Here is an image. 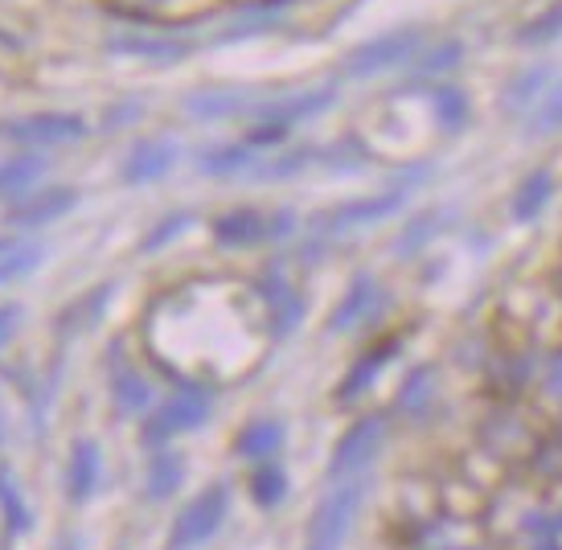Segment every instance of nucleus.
I'll list each match as a JSON object with an SVG mask.
<instances>
[{
    "label": "nucleus",
    "instance_id": "obj_11",
    "mask_svg": "<svg viewBox=\"0 0 562 550\" xmlns=\"http://www.w3.org/2000/svg\"><path fill=\"white\" fill-rule=\"evenodd\" d=\"M406 202V193H382V198H366V202H349V205H333L328 214L316 218V231H349V226H361V222H378L394 214L398 205Z\"/></svg>",
    "mask_w": 562,
    "mask_h": 550
},
{
    "label": "nucleus",
    "instance_id": "obj_31",
    "mask_svg": "<svg viewBox=\"0 0 562 550\" xmlns=\"http://www.w3.org/2000/svg\"><path fill=\"white\" fill-rule=\"evenodd\" d=\"M189 222H193V218H189V214H177V218H172V214H169V218L160 222V226H153V231H148V235H144L140 251H148V255H153V251H160V247H165V243H169V238H177V235H181V231H186Z\"/></svg>",
    "mask_w": 562,
    "mask_h": 550
},
{
    "label": "nucleus",
    "instance_id": "obj_4",
    "mask_svg": "<svg viewBox=\"0 0 562 550\" xmlns=\"http://www.w3.org/2000/svg\"><path fill=\"white\" fill-rule=\"evenodd\" d=\"M226 509H231V489L226 485L202 489V493L177 514V521H172V530H169L172 547H198L205 538H214L218 526L226 521Z\"/></svg>",
    "mask_w": 562,
    "mask_h": 550
},
{
    "label": "nucleus",
    "instance_id": "obj_38",
    "mask_svg": "<svg viewBox=\"0 0 562 550\" xmlns=\"http://www.w3.org/2000/svg\"><path fill=\"white\" fill-rule=\"evenodd\" d=\"M0 436H4V424H0Z\"/></svg>",
    "mask_w": 562,
    "mask_h": 550
},
{
    "label": "nucleus",
    "instance_id": "obj_32",
    "mask_svg": "<svg viewBox=\"0 0 562 550\" xmlns=\"http://www.w3.org/2000/svg\"><path fill=\"white\" fill-rule=\"evenodd\" d=\"M456 63H460V46H456V42H448V46L439 49V54H436V49H431V54L423 58L419 75H423V79H427V75H436V79H439V75H443L448 66H456Z\"/></svg>",
    "mask_w": 562,
    "mask_h": 550
},
{
    "label": "nucleus",
    "instance_id": "obj_37",
    "mask_svg": "<svg viewBox=\"0 0 562 550\" xmlns=\"http://www.w3.org/2000/svg\"><path fill=\"white\" fill-rule=\"evenodd\" d=\"M313 550H337V547H313Z\"/></svg>",
    "mask_w": 562,
    "mask_h": 550
},
{
    "label": "nucleus",
    "instance_id": "obj_29",
    "mask_svg": "<svg viewBox=\"0 0 562 550\" xmlns=\"http://www.w3.org/2000/svg\"><path fill=\"white\" fill-rule=\"evenodd\" d=\"M0 505H4V518H9V530H25L30 526V514H25V502L16 493L13 476L0 469Z\"/></svg>",
    "mask_w": 562,
    "mask_h": 550
},
{
    "label": "nucleus",
    "instance_id": "obj_25",
    "mask_svg": "<svg viewBox=\"0 0 562 550\" xmlns=\"http://www.w3.org/2000/svg\"><path fill=\"white\" fill-rule=\"evenodd\" d=\"M398 407L406 415H423V411L436 407V374L431 370H415V374L403 382V391H398Z\"/></svg>",
    "mask_w": 562,
    "mask_h": 550
},
{
    "label": "nucleus",
    "instance_id": "obj_27",
    "mask_svg": "<svg viewBox=\"0 0 562 550\" xmlns=\"http://www.w3.org/2000/svg\"><path fill=\"white\" fill-rule=\"evenodd\" d=\"M391 353H394V346H378V349H374V358H361V362L353 366V374H349V378L341 382V391H337V394H341V399H353V394H358L361 386H366V382H374L378 370H382V362H386Z\"/></svg>",
    "mask_w": 562,
    "mask_h": 550
},
{
    "label": "nucleus",
    "instance_id": "obj_16",
    "mask_svg": "<svg viewBox=\"0 0 562 550\" xmlns=\"http://www.w3.org/2000/svg\"><path fill=\"white\" fill-rule=\"evenodd\" d=\"M198 120H222V115H250L255 111V94L235 91V87H222V91H198L189 94L186 103Z\"/></svg>",
    "mask_w": 562,
    "mask_h": 550
},
{
    "label": "nucleus",
    "instance_id": "obj_33",
    "mask_svg": "<svg viewBox=\"0 0 562 550\" xmlns=\"http://www.w3.org/2000/svg\"><path fill=\"white\" fill-rule=\"evenodd\" d=\"M542 87H547V70H538V75H521V82L509 91V99H514V103H526V99H530V94H538Z\"/></svg>",
    "mask_w": 562,
    "mask_h": 550
},
{
    "label": "nucleus",
    "instance_id": "obj_36",
    "mask_svg": "<svg viewBox=\"0 0 562 550\" xmlns=\"http://www.w3.org/2000/svg\"><path fill=\"white\" fill-rule=\"evenodd\" d=\"M4 251H13V243H4V238H0V255Z\"/></svg>",
    "mask_w": 562,
    "mask_h": 550
},
{
    "label": "nucleus",
    "instance_id": "obj_1",
    "mask_svg": "<svg viewBox=\"0 0 562 550\" xmlns=\"http://www.w3.org/2000/svg\"><path fill=\"white\" fill-rule=\"evenodd\" d=\"M296 218L288 210H259V205H243V210H226L214 218V238L222 247H263V243H280L292 235Z\"/></svg>",
    "mask_w": 562,
    "mask_h": 550
},
{
    "label": "nucleus",
    "instance_id": "obj_18",
    "mask_svg": "<svg viewBox=\"0 0 562 550\" xmlns=\"http://www.w3.org/2000/svg\"><path fill=\"white\" fill-rule=\"evenodd\" d=\"M280 444H283L280 419H255V424H247L243 431H238L235 452L243 460H263V457H271Z\"/></svg>",
    "mask_w": 562,
    "mask_h": 550
},
{
    "label": "nucleus",
    "instance_id": "obj_12",
    "mask_svg": "<svg viewBox=\"0 0 562 550\" xmlns=\"http://www.w3.org/2000/svg\"><path fill=\"white\" fill-rule=\"evenodd\" d=\"M378 300H382V288H378L374 276H358V280L345 288V296H341V304H337V313L328 316V333L358 329L361 321L374 313Z\"/></svg>",
    "mask_w": 562,
    "mask_h": 550
},
{
    "label": "nucleus",
    "instance_id": "obj_13",
    "mask_svg": "<svg viewBox=\"0 0 562 550\" xmlns=\"http://www.w3.org/2000/svg\"><path fill=\"white\" fill-rule=\"evenodd\" d=\"M177 160V148L169 141H144L136 144L124 160V181L127 186H144V181H160V177L172 169Z\"/></svg>",
    "mask_w": 562,
    "mask_h": 550
},
{
    "label": "nucleus",
    "instance_id": "obj_8",
    "mask_svg": "<svg viewBox=\"0 0 562 550\" xmlns=\"http://www.w3.org/2000/svg\"><path fill=\"white\" fill-rule=\"evenodd\" d=\"M115 54H127V58H144V63H177L198 49V37H186V33H148V30H127L120 37L108 42Z\"/></svg>",
    "mask_w": 562,
    "mask_h": 550
},
{
    "label": "nucleus",
    "instance_id": "obj_24",
    "mask_svg": "<svg viewBox=\"0 0 562 550\" xmlns=\"http://www.w3.org/2000/svg\"><path fill=\"white\" fill-rule=\"evenodd\" d=\"M550 193H554V181L547 173H530L521 181V189L514 193V218H533V214H542L550 202Z\"/></svg>",
    "mask_w": 562,
    "mask_h": 550
},
{
    "label": "nucleus",
    "instance_id": "obj_6",
    "mask_svg": "<svg viewBox=\"0 0 562 550\" xmlns=\"http://www.w3.org/2000/svg\"><path fill=\"white\" fill-rule=\"evenodd\" d=\"M4 136L16 144H30V148H49V144H75L87 136V124L79 115H66V111H37L25 120L4 124Z\"/></svg>",
    "mask_w": 562,
    "mask_h": 550
},
{
    "label": "nucleus",
    "instance_id": "obj_15",
    "mask_svg": "<svg viewBox=\"0 0 562 550\" xmlns=\"http://www.w3.org/2000/svg\"><path fill=\"white\" fill-rule=\"evenodd\" d=\"M99 472H103V452L94 440H79L70 448V472H66V493L70 502H87L99 489Z\"/></svg>",
    "mask_w": 562,
    "mask_h": 550
},
{
    "label": "nucleus",
    "instance_id": "obj_34",
    "mask_svg": "<svg viewBox=\"0 0 562 550\" xmlns=\"http://www.w3.org/2000/svg\"><path fill=\"white\" fill-rule=\"evenodd\" d=\"M16 325H21V308L16 304H0V349L16 333Z\"/></svg>",
    "mask_w": 562,
    "mask_h": 550
},
{
    "label": "nucleus",
    "instance_id": "obj_3",
    "mask_svg": "<svg viewBox=\"0 0 562 550\" xmlns=\"http://www.w3.org/2000/svg\"><path fill=\"white\" fill-rule=\"evenodd\" d=\"M382 436H386V419H382V415H366V419H358V424L337 440V452H333V460H328V481L341 485V481L361 476V472L374 464L378 448H382Z\"/></svg>",
    "mask_w": 562,
    "mask_h": 550
},
{
    "label": "nucleus",
    "instance_id": "obj_28",
    "mask_svg": "<svg viewBox=\"0 0 562 550\" xmlns=\"http://www.w3.org/2000/svg\"><path fill=\"white\" fill-rule=\"evenodd\" d=\"M37 263H42V251H37V247H13V251H4L0 255V283L30 276Z\"/></svg>",
    "mask_w": 562,
    "mask_h": 550
},
{
    "label": "nucleus",
    "instance_id": "obj_9",
    "mask_svg": "<svg viewBox=\"0 0 562 550\" xmlns=\"http://www.w3.org/2000/svg\"><path fill=\"white\" fill-rule=\"evenodd\" d=\"M333 99H337V91H333V87H316V91L280 94V99H271V103H255V111H250V115H255L263 127H280V132H288V127L300 124V120L321 115Z\"/></svg>",
    "mask_w": 562,
    "mask_h": 550
},
{
    "label": "nucleus",
    "instance_id": "obj_5",
    "mask_svg": "<svg viewBox=\"0 0 562 550\" xmlns=\"http://www.w3.org/2000/svg\"><path fill=\"white\" fill-rule=\"evenodd\" d=\"M423 42V30H394L386 33V37H374V42H366V46H358L349 58L341 63V75L345 79H370V75H382V70H391V66H398L403 58H411L415 49H419Z\"/></svg>",
    "mask_w": 562,
    "mask_h": 550
},
{
    "label": "nucleus",
    "instance_id": "obj_14",
    "mask_svg": "<svg viewBox=\"0 0 562 550\" xmlns=\"http://www.w3.org/2000/svg\"><path fill=\"white\" fill-rule=\"evenodd\" d=\"M79 205V193L66 186H54L46 193H37V198H25V202L9 210V222L13 226H42V222H54L63 218L66 210H75Z\"/></svg>",
    "mask_w": 562,
    "mask_h": 550
},
{
    "label": "nucleus",
    "instance_id": "obj_22",
    "mask_svg": "<svg viewBox=\"0 0 562 550\" xmlns=\"http://www.w3.org/2000/svg\"><path fill=\"white\" fill-rule=\"evenodd\" d=\"M46 173V160L42 157H13L0 160V198H13V193H25V189Z\"/></svg>",
    "mask_w": 562,
    "mask_h": 550
},
{
    "label": "nucleus",
    "instance_id": "obj_30",
    "mask_svg": "<svg viewBox=\"0 0 562 550\" xmlns=\"http://www.w3.org/2000/svg\"><path fill=\"white\" fill-rule=\"evenodd\" d=\"M562 33V4H554L547 16H538L533 25H526L521 30V42H533V46H547V42H554Z\"/></svg>",
    "mask_w": 562,
    "mask_h": 550
},
{
    "label": "nucleus",
    "instance_id": "obj_19",
    "mask_svg": "<svg viewBox=\"0 0 562 550\" xmlns=\"http://www.w3.org/2000/svg\"><path fill=\"white\" fill-rule=\"evenodd\" d=\"M210 0H111V9H120L124 16H144V21H169V16H189L198 13Z\"/></svg>",
    "mask_w": 562,
    "mask_h": 550
},
{
    "label": "nucleus",
    "instance_id": "obj_26",
    "mask_svg": "<svg viewBox=\"0 0 562 550\" xmlns=\"http://www.w3.org/2000/svg\"><path fill=\"white\" fill-rule=\"evenodd\" d=\"M283 493H288V476H283L276 464H263V469H255V476H250V497L263 505V509L280 505Z\"/></svg>",
    "mask_w": 562,
    "mask_h": 550
},
{
    "label": "nucleus",
    "instance_id": "obj_21",
    "mask_svg": "<svg viewBox=\"0 0 562 550\" xmlns=\"http://www.w3.org/2000/svg\"><path fill=\"white\" fill-rule=\"evenodd\" d=\"M181 469H186V460L177 457V452H160L153 460V469H148V481H144V493H148V502H165L177 493L181 485Z\"/></svg>",
    "mask_w": 562,
    "mask_h": 550
},
{
    "label": "nucleus",
    "instance_id": "obj_23",
    "mask_svg": "<svg viewBox=\"0 0 562 550\" xmlns=\"http://www.w3.org/2000/svg\"><path fill=\"white\" fill-rule=\"evenodd\" d=\"M431 108H436V120L448 132H456V127L469 124V99H464V91L460 87H452V82H439V87H431Z\"/></svg>",
    "mask_w": 562,
    "mask_h": 550
},
{
    "label": "nucleus",
    "instance_id": "obj_35",
    "mask_svg": "<svg viewBox=\"0 0 562 550\" xmlns=\"http://www.w3.org/2000/svg\"><path fill=\"white\" fill-rule=\"evenodd\" d=\"M542 386H547V394L554 399V403H562V353L550 358V370H547V382H542Z\"/></svg>",
    "mask_w": 562,
    "mask_h": 550
},
{
    "label": "nucleus",
    "instance_id": "obj_7",
    "mask_svg": "<svg viewBox=\"0 0 562 550\" xmlns=\"http://www.w3.org/2000/svg\"><path fill=\"white\" fill-rule=\"evenodd\" d=\"M259 304H263V321H267V337L271 341H280L288 333L300 325V316H304V296H300V288L288 276L280 271H267V280L259 283Z\"/></svg>",
    "mask_w": 562,
    "mask_h": 550
},
{
    "label": "nucleus",
    "instance_id": "obj_20",
    "mask_svg": "<svg viewBox=\"0 0 562 550\" xmlns=\"http://www.w3.org/2000/svg\"><path fill=\"white\" fill-rule=\"evenodd\" d=\"M283 16V0H263V4H255L247 13H238L226 30L218 33V42H235V37H250V33L259 30H271V25H280Z\"/></svg>",
    "mask_w": 562,
    "mask_h": 550
},
{
    "label": "nucleus",
    "instance_id": "obj_2",
    "mask_svg": "<svg viewBox=\"0 0 562 550\" xmlns=\"http://www.w3.org/2000/svg\"><path fill=\"white\" fill-rule=\"evenodd\" d=\"M210 419V394L198 391V386H186L181 394L165 399L160 407H153L144 415V444H165L181 431H193L198 424Z\"/></svg>",
    "mask_w": 562,
    "mask_h": 550
},
{
    "label": "nucleus",
    "instance_id": "obj_10",
    "mask_svg": "<svg viewBox=\"0 0 562 550\" xmlns=\"http://www.w3.org/2000/svg\"><path fill=\"white\" fill-rule=\"evenodd\" d=\"M358 505H361V485L328 493L313 514V547H337L349 535L353 518H358Z\"/></svg>",
    "mask_w": 562,
    "mask_h": 550
},
{
    "label": "nucleus",
    "instance_id": "obj_17",
    "mask_svg": "<svg viewBox=\"0 0 562 550\" xmlns=\"http://www.w3.org/2000/svg\"><path fill=\"white\" fill-rule=\"evenodd\" d=\"M111 399H115V411L132 419V415H148V403H153V391L136 370H115L111 374Z\"/></svg>",
    "mask_w": 562,
    "mask_h": 550
}]
</instances>
